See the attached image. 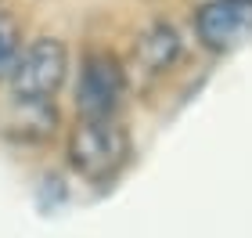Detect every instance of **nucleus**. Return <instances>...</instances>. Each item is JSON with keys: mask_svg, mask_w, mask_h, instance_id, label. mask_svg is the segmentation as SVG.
<instances>
[{"mask_svg": "<svg viewBox=\"0 0 252 238\" xmlns=\"http://www.w3.org/2000/svg\"><path fill=\"white\" fill-rule=\"evenodd\" d=\"M177 54H180V36H177L173 26H166V22L152 26L141 40H137V62H141L148 72H166L169 65L177 62Z\"/></svg>", "mask_w": 252, "mask_h": 238, "instance_id": "obj_5", "label": "nucleus"}, {"mask_svg": "<svg viewBox=\"0 0 252 238\" xmlns=\"http://www.w3.org/2000/svg\"><path fill=\"white\" fill-rule=\"evenodd\" d=\"M68 72V51L62 40L54 36H40L29 47H18L15 65L7 72L11 94L22 105H43L58 94V87L65 83Z\"/></svg>", "mask_w": 252, "mask_h": 238, "instance_id": "obj_2", "label": "nucleus"}, {"mask_svg": "<svg viewBox=\"0 0 252 238\" xmlns=\"http://www.w3.org/2000/svg\"><path fill=\"white\" fill-rule=\"evenodd\" d=\"M126 94V72L116 54L90 51L79 65L76 83V108L83 119H116Z\"/></svg>", "mask_w": 252, "mask_h": 238, "instance_id": "obj_3", "label": "nucleus"}, {"mask_svg": "<svg viewBox=\"0 0 252 238\" xmlns=\"http://www.w3.org/2000/svg\"><path fill=\"white\" fill-rule=\"evenodd\" d=\"M194 33L202 47L227 54L252 36V0H209L194 15Z\"/></svg>", "mask_w": 252, "mask_h": 238, "instance_id": "obj_4", "label": "nucleus"}, {"mask_svg": "<svg viewBox=\"0 0 252 238\" xmlns=\"http://www.w3.org/2000/svg\"><path fill=\"white\" fill-rule=\"evenodd\" d=\"M130 163V134L116 119H83L68 134V166L90 184H105Z\"/></svg>", "mask_w": 252, "mask_h": 238, "instance_id": "obj_1", "label": "nucleus"}, {"mask_svg": "<svg viewBox=\"0 0 252 238\" xmlns=\"http://www.w3.org/2000/svg\"><path fill=\"white\" fill-rule=\"evenodd\" d=\"M18 47H22V40H18V26H15V22H11L7 15H0V79H7L11 65H15Z\"/></svg>", "mask_w": 252, "mask_h": 238, "instance_id": "obj_6", "label": "nucleus"}]
</instances>
